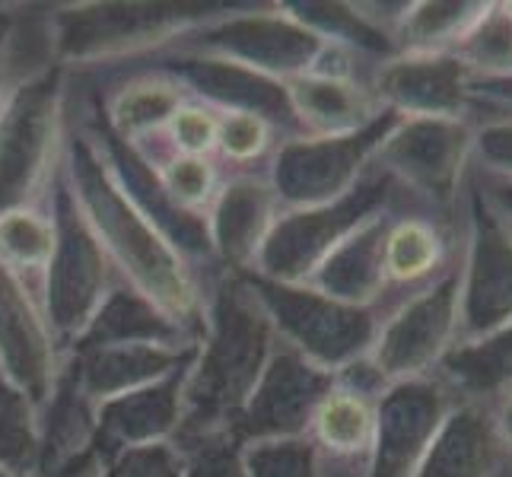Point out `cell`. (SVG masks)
<instances>
[{
  "label": "cell",
  "mask_w": 512,
  "mask_h": 477,
  "mask_svg": "<svg viewBox=\"0 0 512 477\" xmlns=\"http://www.w3.org/2000/svg\"><path fill=\"white\" fill-rule=\"evenodd\" d=\"M61 169L83 220L90 223L102 252L109 255L121 284L147 296L163 315L201 341L207 284L121 191L70 96L64 105Z\"/></svg>",
  "instance_id": "1"
},
{
  "label": "cell",
  "mask_w": 512,
  "mask_h": 477,
  "mask_svg": "<svg viewBox=\"0 0 512 477\" xmlns=\"http://www.w3.org/2000/svg\"><path fill=\"white\" fill-rule=\"evenodd\" d=\"M277 344V331L245 274L214 277L204 299V334L182 385V427L175 439L229 433Z\"/></svg>",
  "instance_id": "2"
},
{
  "label": "cell",
  "mask_w": 512,
  "mask_h": 477,
  "mask_svg": "<svg viewBox=\"0 0 512 477\" xmlns=\"http://www.w3.org/2000/svg\"><path fill=\"white\" fill-rule=\"evenodd\" d=\"M236 4H70L55 7V55L61 67H105L153 58Z\"/></svg>",
  "instance_id": "3"
},
{
  "label": "cell",
  "mask_w": 512,
  "mask_h": 477,
  "mask_svg": "<svg viewBox=\"0 0 512 477\" xmlns=\"http://www.w3.org/2000/svg\"><path fill=\"white\" fill-rule=\"evenodd\" d=\"M67 67L13 83L0 99V214L48 198L64 150Z\"/></svg>",
  "instance_id": "4"
},
{
  "label": "cell",
  "mask_w": 512,
  "mask_h": 477,
  "mask_svg": "<svg viewBox=\"0 0 512 477\" xmlns=\"http://www.w3.org/2000/svg\"><path fill=\"white\" fill-rule=\"evenodd\" d=\"M45 204L55 223V249L42 277V312L58 350L67 353L90 328L105 296L118 284V274L90 223L83 220L61 166L51 179Z\"/></svg>",
  "instance_id": "5"
},
{
  "label": "cell",
  "mask_w": 512,
  "mask_h": 477,
  "mask_svg": "<svg viewBox=\"0 0 512 477\" xmlns=\"http://www.w3.org/2000/svg\"><path fill=\"white\" fill-rule=\"evenodd\" d=\"M328 51L331 45L293 20L284 4H236L160 55L217 58L287 83L293 77L315 74L325 64Z\"/></svg>",
  "instance_id": "6"
},
{
  "label": "cell",
  "mask_w": 512,
  "mask_h": 477,
  "mask_svg": "<svg viewBox=\"0 0 512 477\" xmlns=\"http://www.w3.org/2000/svg\"><path fill=\"white\" fill-rule=\"evenodd\" d=\"M398 194V185L382 169L369 166L357 188L338 201L303 210H280L249 274L277 280V284H306L309 274L353 229L373 220L376 214L395 210Z\"/></svg>",
  "instance_id": "7"
},
{
  "label": "cell",
  "mask_w": 512,
  "mask_h": 477,
  "mask_svg": "<svg viewBox=\"0 0 512 477\" xmlns=\"http://www.w3.org/2000/svg\"><path fill=\"white\" fill-rule=\"evenodd\" d=\"M245 280L268 312L280 344L296 350L299 357L334 376L369 357L385 309L347 306L306 284H277L258 274H245Z\"/></svg>",
  "instance_id": "8"
},
{
  "label": "cell",
  "mask_w": 512,
  "mask_h": 477,
  "mask_svg": "<svg viewBox=\"0 0 512 477\" xmlns=\"http://www.w3.org/2000/svg\"><path fill=\"white\" fill-rule=\"evenodd\" d=\"M474 118H398L379 144L373 166L411 194L430 217H449L462 207L471 172Z\"/></svg>",
  "instance_id": "9"
},
{
  "label": "cell",
  "mask_w": 512,
  "mask_h": 477,
  "mask_svg": "<svg viewBox=\"0 0 512 477\" xmlns=\"http://www.w3.org/2000/svg\"><path fill=\"white\" fill-rule=\"evenodd\" d=\"M398 115L385 112L379 121L344 137H287L274 147L264 179L274 188L280 210L319 207L344 198L373 166V156Z\"/></svg>",
  "instance_id": "10"
},
{
  "label": "cell",
  "mask_w": 512,
  "mask_h": 477,
  "mask_svg": "<svg viewBox=\"0 0 512 477\" xmlns=\"http://www.w3.org/2000/svg\"><path fill=\"white\" fill-rule=\"evenodd\" d=\"M458 255L449 268L388 306L373 350H369V366L376 369L385 385L433 376L439 360L458 341Z\"/></svg>",
  "instance_id": "11"
},
{
  "label": "cell",
  "mask_w": 512,
  "mask_h": 477,
  "mask_svg": "<svg viewBox=\"0 0 512 477\" xmlns=\"http://www.w3.org/2000/svg\"><path fill=\"white\" fill-rule=\"evenodd\" d=\"M465 239L458 245V338H478L512 322V236L481 204L462 194Z\"/></svg>",
  "instance_id": "12"
},
{
  "label": "cell",
  "mask_w": 512,
  "mask_h": 477,
  "mask_svg": "<svg viewBox=\"0 0 512 477\" xmlns=\"http://www.w3.org/2000/svg\"><path fill=\"white\" fill-rule=\"evenodd\" d=\"M334 379L338 376L328 369L299 357L287 344H277L255 392L229 427V436L239 446L309 436L312 414L334 388Z\"/></svg>",
  "instance_id": "13"
},
{
  "label": "cell",
  "mask_w": 512,
  "mask_h": 477,
  "mask_svg": "<svg viewBox=\"0 0 512 477\" xmlns=\"http://www.w3.org/2000/svg\"><path fill=\"white\" fill-rule=\"evenodd\" d=\"M455 404L436 376L385 385L376 398V436L363 477H414Z\"/></svg>",
  "instance_id": "14"
},
{
  "label": "cell",
  "mask_w": 512,
  "mask_h": 477,
  "mask_svg": "<svg viewBox=\"0 0 512 477\" xmlns=\"http://www.w3.org/2000/svg\"><path fill=\"white\" fill-rule=\"evenodd\" d=\"M369 90L398 118H474L471 74L455 55H392L373 67Z\"/></svg>",
  "instance_id": "15"
},
{
  "label": "cell",
  "mask_w": 512,
  "mask_h": 477,
  "mask_svg": "<svg viewBox=\"0 0 512 477\" xmlns=\"http://www.w3.org/2000/svg\"><path fill=\"white\" fill-rule=\"evenodd\" d=\"M150 61L156 64L153 70H163V74L179 80L188 99L204 102L214 112L258 115L280 134V140L299 137L290 99L280 80L255 74L249 67L198 55H153Z\"/></svg>",
  "instance_id": "16"
},
{
  "label": "cell",
  "mask_w": 512,
  "mask_h": 477,
  "mask_svg": "<svg viewBox=\"0 0 512 477\" xmlns=\"http://www.w3.org/2000/svg\"><path fill=\"white\" fill-rule=\"evenodd\" d=\"M64 353L55 344L39 296L0 264V373L45 408L55 392Z\"/></svg>",
  "instance_id": "17"
},
{
  "label": "cell",
  "mask_w": 512,
  "mask_h": 477,
  "mask_svg": "<svg viewBox=\"0 0 512 477\" xmlns=\"http://www.w3.org/2000/svg\"><path fill=\"white\" fill-rule=\"evenodd\" d=\"M277 214L280 204L264 175L236 172L220 182L214 204L207 207V236L220 268L249 274Z\"/></svg>",
  "instance_id": "18"
},
{
  "label": "cell",
  "mask_w": 512,
  "mask_h": 477,
  "mask_svg": "<svg viewBox=\"0 0 512 477\" xmlns=\"http://www.w3.org/2000/svg\"><path fill=\"white\" fill-rule=\"evenodd\" d=\"M188 369H179L137 392L102 401L96 408V465L115 452L172 443L182 427V385Z\"/></svg>",
  "instance_id": "19"
},
{
  "label": "cell",
  "mask_w": 512,
  "mask_h": 477,
  "mask_svg": "<svg viewBox=\"0 0 512 477\" xmlns=\"http://www.w3.org/2000/svg\"><path fill=\"white\" fill-rule=\"evenodd\" d=\"M198 344H115V347H83L64 353L77 385L96 404L137 392V388L160 382L194 363Z\"/></svg>",
  "instance_id": "20"
},
{
  "label": "cell",
  "mask_w": 512,
  "mask_h": 477,
  "mask_svg": "<svg viewBox=\"0 0 512 477\" xmlns=\"http://www.w3.org/2000/svg\"><path fill=\"white\" fill-rule=\"evenodd\" d=\"M392 217L395 210H385V214H376L373 220L353 229L341 245H334L319 268L309 274L306 287L347 306L388 309L385 293L392 290H388V277H385V233Z\"/></svg>",
  "instance_id": "21"
},
{
  "label": "cell",
  "mask_w": 512,
  "mask_h": 477,
  "mask_svg": "<svg viewBox=\"0 0 512 477\" xmlns=\"http://www.w3.org/2000/svg\"><path fill=\"white\" fill-rule=\"evenodd\" d=\"M299 134L344 137L369 128L385 115L369 80L344 74H303L284 83Z\"/></svg>",
  "instance_id": "22"
},
{
  "label": "cell",
  "mask_w": 512,
  "mask_h": 477,
  "mask_svg": "<svg viewBox=\"0 0 512 477\" xmlns=\"http://www.w3.org/2000/svg\"><path fill=\"white\" fill-rule=\"evenodd\" d=\"M509 465L493 411L458 401L414 477H500Z\"/></svg>",
  "instance_id": "23"
},
{
  "label": "cell",
  "mask_w": 512,
  "mask_h": 477,
  "mask_svg": "<svg viewBox=\"0 0 512 477\" xmlns=\"http://www.w3.org/2000/svg\"><path fill=\"white\" fill-rule=\"evenodd\" d=\"M96 408L99 404L77 385L61 360L55 392L39 411L42 427V471L39 477H64L96 465Z\"/></svg>",
  "instance_id": "24"
},
{
  "label": "cell",
  "mask_w": 512,
  "mask_h": 477,
  "mask_svg": "<svg viewBox=\"0 0 512 477\" xmlns=\"http://www.w3.org/2000/svg\"><path fill=\"white\" fill-rule=\"evenodd\" d=\"M99 96V115L118 140L137 147L163 137L169 118L188 102L185 86L163 70H137L115 83V90Z\"/></svg>",
  "instance_id": "25"
},
{
  "label": "cell",
  "mask_w": 512,
  "mask_h": 477,
  "mask_svg": "<svg viewBox=\"0 0 512 477\" xmlns=\"http://www.w3.org/2000/svg\"><path fill=\"white\" fill-rule=\"evenodd\" d=\"M376 436V398L357 392V388L341 385L334 379V388L322 398L312 414L309 439L322 455L325 468H338V474L363 477L369 452H373Z\"/></svg>",
  "instance_id": "26"
},
{
  "label": "cell",
  "mask_w": 512,
  "mask_h": 477,
  "mask_svg": "<svg viewBox=\"0 0 512 477\" xmlns=\"http://www.w3.org/2000/svg\"><path fill=\"white\" fill-rule=\"evenodd\" d=\"M433 376L455 401L493 408L512 388V322L478 338H458Z\"/></svg>",
  "instance_id": "27"
},
{
  "label": "cell",
  "mask_w": 512,
  "mask_h": 477,
  "mask_svg": "<svg viewBox=\"0 0 512 477\" xmlns=\"http://www.w3.org/2000/svg\"><path fill=\"white\" fill-rule=\"evenodd\" d=\"M115 344H169L185 347L198 344L194 334H188L182 325H175L169 315L156 309L147 296H140L134 287L118 284L109 290L105 303L93 315L90 328L83 331V338L70 350L83 347H115ZM67 350V353H70Z\"/></svg>",
  "instance_id": "28"
},
{
  "label": "cell",
  "mask_w": 512,
  "mask_h": 477,
  "mask_svg": "<svg viewBox=\"0 0 512 477\" xmlns=\"http://www.w3.org/2000/svg\"><path fill=\"white\" fill-rule=\"evenodd\" d=\"M458 249L436 217L398 214L385 233V277L388 290H420L455 261Z\"/></svg>",
  "instance_id": "29"
},
{
  "label": "cell",
  "mask_w": 512,
  "mask_h": 477,
  "mask_svg": "<svg viewBox=\"0 0 512 477\" xmlns=\"http://www.w3.org/2000/svg\"><path fill=\"white\" fill-rule=\"evenodd\" d=\"M490 0H408L395 26V55H455Z\"/></svg>",
  "instance_id": "30"
},
{
  "label": "cell",
  "mask_w": 512,
  "mask_h": 477,
  "mask_svg": "<svg viewBox=\"0 0 512 477\" xmlns=\"http://www.w3.org/2000/svg\"><path fill=\"white\" fill-rule=\"evenodd\" d=\"M51 249H55V223H51L45 201L0 214V264L20 277L39 296V303Z\"/></svg>",
  "instance_id": "31"
},
{
  "label": "cell",
  "mask_w": 512,
  "mask_h": 477,
  "mask_svg": "<svg viewBox=\"0 0 512 477\" xmlns=\"http://www.w3.org/2000/svg\"><path fill=\"white\" fill-rule=\"evenodd\" d=\"M0 468L20 477L42 471V427L39 408L0 373Z\"/></svg>",
  "instance_id": "32"
},
{
  "label": "cell",
  "mask_w": 512,
  "mask_h": 477,
  "mask_svg": "<svg viewBox=\"0 0 512 477\" xmlns=\"http://www.w3.org/2000/svg\"><path fill=\"white\" fill-rule=\"evenodd\" d=\"M144 159L153 166L156 179H160V185L166 188V194L175 204L188 210V214L207 217V207L214 204L217 188H220V175H217V166L210 163V156H185L175 150H163Z\"/></svg>",
  "instance_id": "33"
},
{
  "label": "cell",
  "mask_w": 512,
  "mask_h": 477,
  "mask_svg": "<svg viewBox=\"0 0 512 477\" xmlns=\"http://www.w3.org/2000/svg\"><path fill=\"white\" fill-rule=\"evenodd\" d=\"M455 58L468 67L471 80L512 77V16L506 4H490L481 23L455 48Z\"/></svg>",
  "instance_id": "34"
},
{
  "label": "cell",
  "mask_w": 512,
  "mask_h": 477,
  "mask_svg": "<svg viewBox=\"0 0 512 477\" xmlns=\"http://www.w3.org/2000/svg\"><path fill=\"white\" fill-rule=\"evenodd\" d=\"M242 462L249 477H325L322 455L309 436L242 446Z\"/></svg>",
  "instance_id": "35"
},
{
  "label": "cell",
  "mask_w": 512,
  "mask_h": 477,
  "mask_svg": "<svg viewBox=\"0 0 512 477\" xmlns=\"http://www.w3.org/2000/svg\"><path fill=\"white\" fill-rule=\"evenodd\" d=\"M280 144V134L258 115L245 112H220L217 150L226 163L249 166L258 159H271L274 147Z\"/></svg>",
  "instance_id": "36"
},
{
  "label": "cell",
  "mask_w": 512,
  "mask_h": 477,
  "mask_svg": "<svg viewBox=\"0 0 512 477\" xmlns=\"http://www.w3.org/2000/svg\"><path fill=\"white\" fill-rule=\"evenodd\" d=\"M471 169L512 182V115L509 112H474V153Z\"/></svg>",
  "instance_id": "37"
},
{
  "label": "cell",
  "mask_w": 512,
  "mask_h": 477,
  "mask_svg": "<svg viewBox=\"0 0 512 477\" xmlns=\"http://www.w3.org/2000/svg\"><path fill=\"white\" fill-rule=\"evenodd\" d=\"M182 446V477H249L242 462V446L229 433H207L175 439Z\"/></svg>",
  "instance_id": "38"
},
{
  "label": "cell",
  "mask_w": 512,
  "mask_h": 477,
  "mask_svg": "<svg viewBox=\"0 0 512 477\" xmlns=\"http://www.w3.org/2000/svg\"><path fill=\"white\" fill-rule=\"evenodd\" d=\"M185 458L182 446L175 443H153L115 452L96 465V477H182Z\"/></svg>",
  "instance_id": "39"
},
{
  "label": "cell",
  "mask_w": 512,
  "mask_h": 477,
  "mask_svg": "<svg viewBox=\"0 0 512 477\" xmlns=\"http://www.w3.org/2000/svg\"><path fill=\"white\" fill-rule=\"evenodd\" d=\"M217 131H220V112H214L204 102L188 99L182 109L169 118L166 140L175 153L210 156L217 150Z\"/></svg>",
  "instance_id": "40"
},
{
  "label": "cell",
  "mask_w": 512,
  "mask_h": 477,
  "mask_svg": "<svg viewBox=\"0 0 512 477\" xmlns=\"http://www.w3.org/2000/svg\"><path fill=\"white\" fill-rule=\"evenodd\" d=\"M468 185L474 188V194L481 198V204L490 210L497 223L512 236V182L509 179H493V175L484 172H468Z\"/></svg>",
  "instance_id": "41"
},
{
  "label": "cell",
  "mask_w": 512,
  "mask_h": 477,
  "mask_svg": "<svg viewBox=\"0 0 512 477\" xmlns=\"http://www.w3.org/2000/svg\"><path fill=\"white\" fill-rule=\"evenodd\" d=\"M474 112H509L512 115V77L503 80H471Z\"/></svg>",
  "instance_id": "42"
},
{
  "label": "cell",
  "mask_w": 512,
  "mask_h": 477,
  "mask_svg": "<svg viewBox=\"0 0 512 477\" xmlns=\"http://www.w3.org/2000/svg\"><path fill=\"white\" fill-rule=\"evenodd\" d=\"M26 80L10 58V4H0V99L13 83Z\"/></svg>",
  "instance_id": "43"
},
{
  "label": "cell",
  "mask_w": 512,
  "mask_h": 477,
  "mask_svg": "<svg viewBox=\"0 0 512 477\" xmlns=\"http://www.w3.org/2000/svg\"><path fill=\"white\" fill-rule=\"evenodd\" d=\"M490 411H493V423H497V433H500L503 446L509 452V462H512V388L497 404H493Z\"/></svg>",
  "instance_id": "44"
},
{
  "label": "cell",
  "mask_w": 512,
  "mask_h": 477,
  "mask_svg": "<svg viewBox=\"0 0 512 477\" xmlns=\"http://www.w3.org/2000/svg\"><path fill=\"white\" fill-rule=\"evenodd\" d=\"M64 477H96V465H90V468H80V471H74V474H64Z\"/></svg>",
  "instance_id": "45"
},
{
  "label": "cell",
  "mask_w": 512,
  "mask_h": 477,
  "mask_svg": "<svg viewBox=\"0 0 512 477\" xmlns=\"http://www.w3.org/2000/svg\"><path fill=\"white\" fill-rule=\"evenodd\" d=\"M0 477H20V474H10V471H4V468H0Z\"/></svg>",
  "instance_id": "46"
},
{
  "label": "cell",
  "mask_w": 512,
  "mask_h": 477,
  "mask_svg": "<svg viewBox=\"0 0 512 477\" xmlns=\"http://www.w3.org/2000/svg\"><path fill=\"white\" fill-rule=\"evenodd\" d=\"M506 13L512 16V0H506Z\"/></svg>",
  "instance_id": "47"
}]
</instances>
